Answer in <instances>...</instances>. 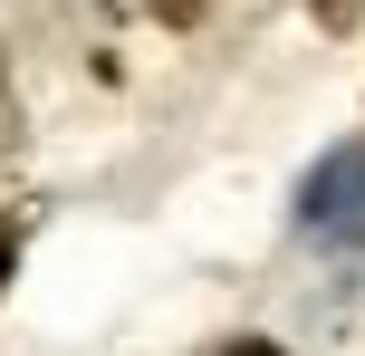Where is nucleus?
<instances>
[{"instance_id":"nucleus-2","label":"nucleus","mask_w":365,"mask_h":356,"mask_svg":"<svg viewBox=\"0 0 365 356\" xmlns=\"http://www.w3.org/2000/svg\"><path fill=\"white\" fill-rule=\"evenodd\" d=\"M19 145V106H10V58H0V154Z\"/></svg>"},{"instance_id":"nucleus-3","label":"nucleus","mask_w":365,"mask_h":356,"mask_svg":"<svg viewBox=\"0 0 365 356\" xmlns=\"http://www.w3.org/2000/svg\"><path fill=\"white\" fill-rule=\"evenodd\" d=\"M221 356H289V347H269V337H231Z\"/></svg>"},{"instance_id":"nucleus-4","label":"nucleus","mask_w":365,"mask_h":356,"mask_svg":"<svg viewBox=\"0 0 365 356\" xmlns=\"http://www.w3.org/2000/svg\"><path fill=\"white\" fill-rule=\"evenodd\" d=\"M10 260H19V231L0 222V289H10Z\"/></svg>"},{"instance_id":"nucleus-1","label":"nucleus","mask_w":365,"mask_h":356,"mask_svg":"<svg viewBox=\"0 0 365 356\" xmlns=\"http://www.w3.org/2000/svg\"><path fill=\"white\" fill-rule=\"evenodd\" d=\"M298 222H308V241H327V250H365V145L317 154V173L298 183Z\"/></svg>"}]
</instances>
